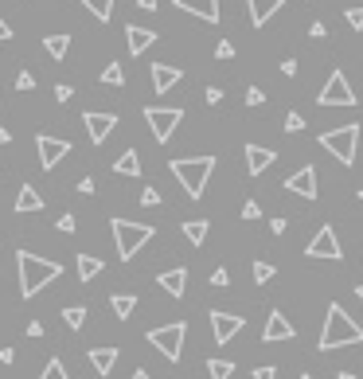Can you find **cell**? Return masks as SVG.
Masks as SVG:
<instances>
[{"label":"cell","instance_id":"cell-1","mask_svg":"<svg viewBox=\"0 0 363 379\" xmlns=\"http://www.w3.org/2000/svg\"><path fill=\"white\" fill-rule=\"evenodd\" d=\"M16 270H20V298H36L44 285H51L55 278L63 274L59 262L39 258V254H31V251H16Z\"/></svg>","mask_w":363,"mask_h":379},{"label":"cell","instance_id":"cell-2","mask_svg":"<svg viewBox=\"0 0 363 379\" xmlns=\"http://www.w3.org/2000/svg\"><path fill=\"white\" fill-rule=\"evenodd\" d=\"M348 344H363V328L344 313V305H328L324 333H320L317 348L320 352H336V348H348Z\"/></svg>","mask_w":363,"mask_h":379},{"label":"cell","instance_id":"cell-3","mask_svg":"<svg viewBox=\"0 0 363 379\" xmlns=\"http://www.w3.org/2000/svg\"><path fill=\"white\" fill-rule=\"evenodd\" d=\"M168 168H172V176L184 184V192L192 196V200H200L208 180H211V172H215V156H180Z\"/></svg>","mask_w":363,"mask_h":379},{"label":"cell","instance_id":"cell-4","mask_svg":"<svg viewBox=\"0 0 363 379\" xmlns=\"http://www.w3.org/2000/svg\"><path fill=\"white\" fill-rule=\"evenodd\" d=\"M110 231H113V243H118V258H126V262L156 235L148 223H129V219H110Z\"/></svg>","mask_w":363,"mask_h":379},{"label":"cell","instance_id":"cell-5","mask_svg":"<svg viewBox=\"0 0 363 379\" xmlns=\"http://www.w3.org/2000/svg\"><path fill=\"white\" fill-rule=\"evenodd\" d=\"M184 336H188V325L184 320H172V325L153 328V333H148V344H153L168 364H176V360L184 356Z\"/></svg>","mask_w":363,"mask_h":379},{"label":"cell","instance_id":"cell-6","mask_svg":"<svg viewBox=\"0 0 363 379\" xmlns=\"http://www.w3.org/2000/svg\"><path fill=\"white\" fill-rule=\"evenodd\" d=\"M328 153L336 156L340 164H356V145H359V126H340V129H328V133L317 137Z\"/></svg>","mask_w":363,"mask_h":379},{"label":"cell","instance_id":"cell-7","mask_svg":"<svg viewBox=\"0 0 363 379\" xmlns=\"http://www.w3.org/2000/svg\"><path fill=\"white\" fill-rule=\"evenodd\" d=\"M145 121H148V129H153L156 141L168 145V137L176 133V126L184 121V110H180V106H148Z\"/></svg>","mask_w":363,"mask_h":379},{"label":"cell","instance_id":"cell-8","mask_svg":"<svg viewBox=\"0 0 363 379\" xmlns=\"http://www.w3.org/2000/svg\"><path fill=\"white\" fill-rule=\"evenodd\" d=\"M320 106H356V90L348 86V75L344 71H332L324 82V90L317 94Z\"/></svg>","mask_w":363,"mask_h":379},{"label":"cell","instance_id":"cell-9","mask_svg":"<svg viewBox=\"0 0 363 379\" xmlns=\"http://www.w3.org/2000/svg\"><path fill=\"white\" fill-rule=\"evenodd\" d=\"M305 254L309 258H328V262H340L344 258V246H340V238H336V231L332 227H320L317 235H312V243L305 246Z\"/></svg>","mask_w":363,"mask_h":379},{"label":"cell","instance_id":"cell-10","mask_svg":"<svg viewBox=\"0 0 363 379\" xmlns=\"http://www.w3.org/2000/svg\"><path fill=\"white\" fill-rule=\"evenodd\" d=\"M285 192L301 196V200H317V168H312V164H301L293 176H285Z\"/></svg>","mask_w":363,"mask_h":379},{"label":"cell","instance_id":"cell-11","mask_svg":"<svg viewBox=\"0 0 363 379\" xmlns=\"http://www.w3.org/2000/svg\"><path fill=\"white\" fill-rule=\"evenodd\" d=\"M246 320L235 317V313H223V309H211V333H215V344H230L238 333H242Z\"/></svg>","mask_w":363,"mask_h":379},{"label":"cell","instance_id":"cell-12","mask_svg":"<svg viewBox=\"0 0 363 379\" xmlns=\"http://www.w3.org/2000/svg\"><path fill=\"white\" fill-rule=\"evenodd\" d=\"M36 149H39V164H44V168H55V164H59L63 156L71 153V141H63V137H47V133H39V137H36Z\"/></svg>","mask_w":363,"mask_h":379},{"label":"cell","instance_id":"cell-13","mask_svg":"<svg viewBox=\"0 0 363 379\" xmlns=\"http://www.w3.org/2000/svg\"><path fill=\"white\" fill-rule=\"evenodd\" d=\"M82 121H86V133H90V141H94V145H102L106 137L118 129V113H102V110H90Z\"/></svg>","mask_w":363,"mask_h":379},{"label":"cell","instance_id":"cell-14","mask_svg":"<svg viewBox=\"0 0 363 379\" xmlns=\"http://www.w3.org/2000/svg\"><path fill=\"white\" fill-rule=\"evenodd\" d=\"M293 336H297V328L285 320V313H282V309L270 313V317H266V328H262V340H266V344H282V340H293Z\"/></svg>","mask_w":363,"mask_h":379},{"label":"cell","instance_id":"cell-15","mask_svg":"<svg viewBox=\"0 0 363 379\" xmlns=\"http://www.w3.org/2000/svg\"><path fill=\"white\" fill-rule=\"evenodd\" d=\"M126 44H129V55H145L148 47L156 44V31L141 28V24H129V28H126Z\"/></svg>","mask_w":363,"mask_h":379},{"label":"cell","instance_id":"cell-16","mask_svg":"<svg viewBox=\"0 0 363 379\" xmlns=\"http://www.w3.org/2000/svg\"><path fill=\"white\" fill-rule=\"evenodd\" d=\"M246 8H250V24H254V28H262V24H270L277 12H282L285 0H246Z\"/></svg>","mask_w":363,"mask_h":379},{"label":"cell","instance_id":"cell-17","mask_svg":"<svg viewBox=\"0 0 363 379\" xmlns=\"http://www.w3.org/2000/svg\"><path fill=\"white\" fill-rule=\"evenodd\" d=\"M274 161H277V153H274V149H262V145H246V172H250V176H262V172H266Z\"/></svg>","mask_w":363,"mask_h":379},{"label":"cell","instance_id":"cell-18","mask_svg":"<svg viewBox=\"0 0 363 379\" xmlns=\"http://www.w3.org/2000/svg\"><path fill=\"white\" fill-rule=\"evenodd\" d=\"M184 79V71L180 67H168V63H153V90L156 94H168L176 82Z\"/></svg>","mask_w":363,"mask_h":379},{"label":"cell","instance_id":"cell-19","mask_svg":"<svg viewBox=\"0 0 363 379\" xmlns=\"http://www.w3.org/2000/svg\"><path fill=\"white\" fill-rule=\"evenodd\" d=\"M156 282H160V290L168 293V298H184V290H188V270H184V266H172V270H164Z\"/></svg>","mask_w":363,"mask_h":379},{"label":"cell","instance_id":"cell-20","mask_svg":"<svg viewBox=\"0 0 363 379\" xmlns=\"http://www.w3.org/2000/svg\"><path fill=\"white\" fill-rule=\"evenodd\" d=\"M180 12H192L208 24H219V0H176Z\"/></svg>","mask_w":363,"mask_h":379},{"label":"cell","instance_id":"cell-21","mask_svg":"<svg viewBox=\"0 0 363 379\" xmlns=\"http://www.w3.org/2000/svg\"><path fill=\"white\" fill-rule=\"evenodd\" d=\"M118 356H121L118 348H90V364H94L98 375H110L113 364H118Z\"/></svg>","mask_w":363,"mask_h":379},{"label":"cell","instance_id":"cell-22","mask_svg":"<svg viewBox=\"0 0 363 379\" xmlns=\"http://www.w3.org/2000/svg\"><path fill=\"white\" fill-rule=\"evenodd\" d=\"M102 266H106V262H102V258H94V254H78V258H74L78 282H94V278L102 274Z\"/></svg>","mask_w":363,"mask_h":379},{"label":"cell","instance_id":"cell-23","mask_svg":"<svg viewBox=\"0 0 363 379\" xmlns=\"http://www.w3.org/2000/svg\"><path fill=\"white\" fill-rule=\"evenodd\" d=\"M16 211H24V216H28V211H44V196H39L31 184H24L20 196H16Z\"/></svg>","mask_w":363,"mask_h":379},{"label":"cell","instance_id":"cell-24","mask_svg":"<svg viewBox=\"0 0 363 379\" xmlns=\"http://www.w3.org/2000/svg\"><path fill=\"white\" fill-rule=\"evenodd\" d=\"M113 172H121V176H141V156H137V149H126L113 161Z\"/></svg>","mask_w":363,"mask_h":379},{"label":"cell","instance_id":"cell-25","mask_svg":"<svg viewBox=\"0 0 363 379\" xmlns=\"http://www.w3.org/2000/svg\"><path fill=\"white\" fill-rule=\"evenodd\" d=\"M110 309H113V317H118V320H129V313L137 309V298H133V293H113Z\"/></svg>","mask_w":363,"mask_h":379},{"label":"cell","instance_id":"cell-26","mask_svg":"<svg viewBox=\"0 0 363 379\" xmlns=\"http://www.w3.org/2000/svg\"><path fill=\"white\" fill-rule=\"evenodd\" d=\"M208 231H211V223H208V219H188V223H184V238H188L192 246H203Z\"/></svg>","mask_w":363,"mask_h":379},{"label":"cell","instance_id":"cell-27","mask_svg":"<svg viewBox=\"0 0 363 379\" xmlns=\"http://www.w3.org/2000/svg\"><path fill=\"white\" fill-rule=\"evenodd\" d=\"M44 51L51 55V59H67V51H71V36H47V39H44Z\"/></svg>","mask_w":363,"mask_h":379},{"label":"cell","instance_id":"cell-28","mask_svg":"<svg viewBox=\"0 0 363 379\" xmlns=\"http://www.w3.org/2000/svg\"><path fill=\"white\" fill-rule=\"evenodd\" d=\"M78 4H86L90 16H94V20H102V24L113 16V0H78Z\"/></svg>","mask_w":363,"mask_h":379},{"label":"cell","instance_id":"cell-29","mask_svg":"<svg viewBox=\"0 0 363 379\" xmlns=\"http://www.w3.org/2000/svg\"><path fill=\"white\" fill-rule=\"evenodd\" d=\"M63 320H67L74 333H78V328L86 325V305H67V309H63Z\"/></svg>","mask_w":363,"mask_h":379},{"label":"cell","instance_id":"cell-30","mask_svg":"<svg viewBox=\"0 0 363 379\" xmlns=\"http://www.w3.org/2000/svg\"><path fill=\"white\" fill-rule=\"evenodd\" d=\"M208 375L211 379H230V375H235V364H230V360H208Z\"/></svg>","mask_w":363,"mask_h":379},{"label":"cell","instance_id":"cell-31","mask_svg":"<svg viewBox=\"0 0 363 379\" xmlns=\"http://www.w3.org/2000/svg\"><path fill=\"white\" fill-rule=\"evenodd\" d=\"M102 82H106V86H121V82H126V71H121V63H106Z\"/></svg>","mask_w":363,"mask_h":379},{"label":"cell","instance_id":"cell-32","mask_svg":"<svg viewBox=\"0 0 363 379\" xmlns=\"http://www.w3.org/2000/svg\"><path fill=\"white\" fill-rule=\"evenodd\" d=\"M274 274H277V270H274V262H254V282H258V285L274 282Z\"/></svg>","mask_w":363,"mask_h":379},{"label":"cell","instance_id":"cell-33","mask_svg":"<svg viewBox=\"0 0 363 379\" xmlns=\"http://www.w3.org/2000/svg\"><path fill=\"white\" fill-rule=\"evenodd\" d=\"M39 379H71V375H67V368H63V360H47V368Z\"/></svg>","mask_w":363,"mask_h":379},{"label":"cell","instance_id":"cell-34","mask_svg":"<svg viewBox=\"0 0 363 379\" xmlns=\"http://www.w3.org/2000/svg\"><path fill=\"white\" fill-rule=\"evenodd\" d=\"M301 129H305V118H301V113H285V133H301Z\"/></svg>","mask_w":363,"mask_h":379},{"label":"cell","instance_id":"cell-35","mask_svg":"<svg viewBox=\"0 0 363 379\" xmlns=\"http://www.w3.org/2000/svg\"><path fill=\"white\" fill-rule=\"evenodd\" d=\"M344 20H348L352 28L359 31V28H363V4H359V8H348V12H344Z\"/></svg>","mask_w":363,"mask_h":379},{"label":"cell","instance_id":"cell-36","mask_svg":"<svg viewBox=\"0 0 363 379\" xmlns=\"http://www.w3.org/2000/svg\"><path fill=\"white\" fill-rule=\"evenodd\" d=\"M215 59H235V44H230V39H219V47H215Z\"/></svg>","mask_w":363,"mask_h":379},{"label":"cell","instance_id":"cell-37","mask_svg":"<svg viewBox=\"0 0 363 379\" xmlns=\"http://www.w3.org/2000/svg\"><path fill=\"white\" fill-rule=\"evenodd\" d=\"M266 102V94H262V86H250L246 90V106H262Z\"/></svg>","mask_w":363,"mask_h":379},{"label":"cell","instance_id":"cell-38","mask_svg":"<svg viewBox=\"0 0 363 379\" xmlns=\"http://www.w3.org/2000/svg\"><path fill=\"white\" fill-rule=\"evenodd\" d=\"M141 203H145V208H156V203H160V192H156V188H145V192H141Z\"/></svg>","mask_w":363,"mask_h":379},{"label":"cell","instance_id":"cell-39","mask_svg":"<svg viewBox=\"0 0 363 379\" xmlns=\"http://www.w3.org/2000/svg\"><path fill=\"white\" fill-rule=\"evenodd\" d=\"M16 90H36V79H31L28 71H20V79H16Z\"/></svg>","mask_w":363,"mask_h":379},{"label":"cell","instance_id":"cell-40","mask_svg":"<svg viewBox=\"0 0 363 379\" xmlns=\"http://www.w3.org/2000/svg\"><path fill=\"white\" fill-rule=\"evenodd\" d=\"M258 216H262V208H258L254 200H246V203H242V219H258Z\"/></svg>","mask_w":363,"mask_h":379},{"label":"cell","instance_id":"cell-41","mask_svg":"<svg viewBox=\"0 0 363 379\" xmlns=\"http://www.w3.org/2000/svg\"><path fill=\"white\" fill-rule=\"evenodd\" d=\"M254 379H277V368H254Z\"/></svg>","mask_w":363,"mask_h":379},{"label":"cell","instance_id":"cell-42","mask_svg":"<svg viewBox=\"0 0 363 379\" xmlns=\"http://www.w3.org/2000/svg\"><path fill=\"white\" fill-rule=\"evenodd\" d=\"M71 94H74V90L67 86V82H59V86H55V98H59V102H71Z\"/></svg>","mask_w":363,"mask_h":379},{"label":"cell","instance_id":"cell-43","mask_svg":"<svg viewBox=\"0 0 363 379\" xmlns=\"http://www.w3.org/2000/svg\"><path fill=\"white\" fill-rule=\"evenodd\" d=\"M309 36H312V39H324V36H328L324 20H317V24H312V28H309Z\"/></svg>","mask_w":363,"mask_h":379},{"label":"cell","instance_id":"cell-44","mask_svg":"<svg viewBox=\"0 0 363 379\" xmlns=\"http://www.w3.org/2000/svg\"><path fill=\"white\" fill-rule=\"evenodd\" d=\"M227 282H230V274H227V270H223V266H219V270H215V274H211V285H227Z\"/></svg>","mask_w":363,"mask_h":379},{"label":"cell","instance_id":"cell-45","mask_svg":"<svg viewBox=\"0 0 363 379\" xmlns=\"http://www.w3.org/2000/svg\"><path fill=\"white\" fill-rule=\"evenodd\" d=\"M208 102H211V106L223 102V90H219V86H208Z\"/></svg>","mask_w":363,"mask_h":379},{"label":"cell","instance_id":"cell-46","mask_svg":"<svg viewBox=\"0 0 363 379\" xmlns=\"http://www.w3.org/2000/svg\"><path fill=\"white\" fill-rule=\"evenodd\" d=\"M282 75H290V79L297 75V59H285V63H282Z\"/></svg>","mask_w":363,"mask_h":379},{"label":"cell","instance_id":"cell-47","mask_svg":"<svg viewBox=\"0 0 363 379\" xmlns=\"http://www.w3.org/2000/svg\"><path fill=\"white\" fill-rule=\"evenodd\" d=\"M78 192H82V196H90V192H94V180H90V176H86V180H78Z\"/></svg>","mask_w":363,"mask_h":379},{"label":"cell","instance_id":"cell-48","mask_svg":"<svg viewBox=\"0 0 363 379\" xmlns=\"http://www.w3.org/2000/svg\"><path fill=\"white\" fill-rule=\"evenodd\" d=\"M28 336H44V320H31V325H28Z\"/></svg>","mask_w":363,"mask_h":379},{"label":"cell","instance_id":"cell-49","mask_svg":"<svg viewBox=\"0 0 363 379\" xmlns=\"http://www.w3.org/2000/svg\"><path fill=\"white\" fill-rule=\"evenodd\" d=\"M59 231H74V216H59Z\"/></svg>","mask_w":363,"mask_h":379},{"label":"cell","instance_id":"cell-50","mask_svg":"<svg viewBox=\"0 0 363 379\" xmlns=\"http://www.w3.org/2000/svg\"><path fill=\"white\" fill-rule=\"evenodd\" d=\"M0 39H12V24H4V16H0Z\"/></svg>","mask_w":363,"mask_h":379},{"label":"cell","instance_id":"cell-51","mask_svg":"<svg viewBox=\"0 0 363 379\" xmlns=\"http://www.w3.org/2000/svg\"><path fill=\"white\" fill-rule=\"evenodd\" d=\"M12 360H16L12 348H0V364H12Z\"/></svg>","mask_w":363,"mask_h":379},{"label":"cell","instance_id":"cell-52","mask_svg":"<svg viewBox=\"0 0 363 379\" xmlns=\"http://www.w3.org/2000/svg\"><path fill=\"white\" fill-rule=\"evenodd\" d=\"M137 4H141L145 12H153V8H156V0H137Z\"/></svg>","mask_w":363,"mask_h":379},{"label":"cell","instance_id":"cell-53","mask_svg":"<svg viewBox=\"0 0 363 379\" xmlns=\"http://www.w3.org/2000/svg\"><path fill=\"white\" fill-rule=\"evenodd\" d=\"M129 379H153V375H148V372H141V368H137V372L129 375Z\"/></svg>","mask_w":363,"mask_h":379},{"label":"cell","instance_id":"cell-54","mask_svg":"<svg viewBox=\"0 0 363 379\" xmlns=\"http://www.w3.org/2000/svg\"><path fill=\"white\" fill-rule=\"evenodd\" d=\"M336 379H356V375H352V372H340V375H336Z\"/></svg>","mask_w":363,"mask_h":379},{"label":"cell","instance_id":"cell-55","mask_svg":"<svg viewBox=\"0 0 363 379\" xmlns=\"http://www.w3.org/2000/svg\"><path fill=\"white\" fill-rule=\"evenodd\" d=\"M356 298H359V301H363V285H356Z\"/></svg>","mask_w":363,"mask_h":379},{"label":"cell","instance_id":"cell-56","mask_svg":"<svg viewBox=\"0 0 363 379\" xmlns=\"http://www.w3.org/2000/svg\"><path fill=\"white\" fill-rule=\"evenodd\" d=\"M301 379H312V375H309V372H305V375H301Z\"/></svg>","mask_w":363,"mask_h":379},{"label":"cell","instance_id":"cell-57","mask_svg":"<svg viewBox=\"0 0 363 379\" xmlns=\"http://www.w3.org/2000/svg\"><path fill=\"white\" fill-rule=\"evenodd\" d=\"M359 200H363V192H359Z\"/></svg>","mask_w":363,"mask_h":379}]
</instances>
